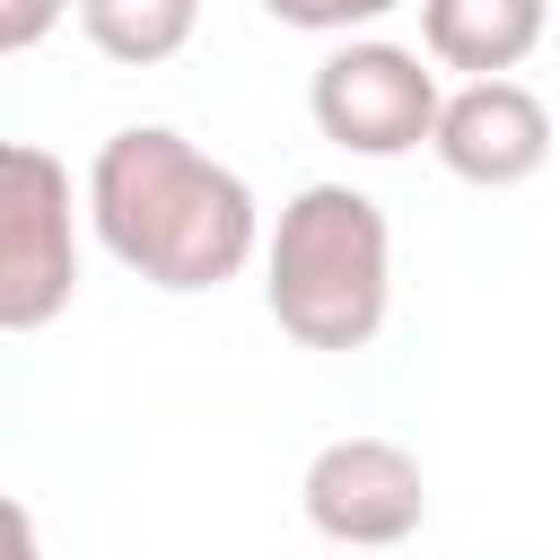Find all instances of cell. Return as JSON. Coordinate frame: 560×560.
Here are the masks:
<instances>
[{
    "instance_id": "6da1fadb",
    "label": "cell",
    "mask_w": 560,
    "mask_h": 560,
    "mask_svg": "<svg viewBox=\"0 0 560 560\" xmlns=\"http://www.w3.org/2000/svg\"><path fill=\"white\" fill-rule=\"evenodd\" d=\"M79 201H88L96 245L122 271H140L149 289H166V298L228 289L262 254L254 184L228 158H210L184 131H166V122H122L88 158V192Z\"/></svg>"
},
{
    "instance_id": "7a4b0ae2",
    "label": "cell",
    "mask_w": 560,
    "mask_h": 560,
    "mask_svg": "<svg viewBox=\"0 0 560 560\" xmlns=\"http://www.w3.org/2000/svg\"><path fill=\"white\" fill-rule=\"evenodd\" d=\"M262 306L298 350H368L394 315V228L359 184H306L262 236Z\"/></svg>"
},
{
    "instance_id": "3957f363",
    "label": "cell",
    "mask_w": 560,
    "mask_h": 560,
    "mask_svg": "<svg viewBox=\"0 0 560 560\" xmlns=\"http://www.w3.org/2000/svg\"><path fill=\"white\" fill-rule=\"evenodd\" d=\"M306 114L350 158H411V149L438 140L446 88H438V61L429 52L385 44V35H341L315 61V79H306Z\"/></svg>"
},
{
    "instance_id": "277c9868",
    "label": "cell",
    "mask_w": 560,
    "mask_h": 560,
    "mask_svg": "<svg viewBox=\"0 0 560 560\" xmlns=\"http://www.w3.org/2000/svg\"><path fill=\"white\" fill-rule=\"evenodd\" d=\"M79 298V210L70 166L35 140L0 158V332H44Z\"/></svg>"
},
{
    "instance_id": "5b68a950",
    "label": "cell",
    "mask_w": 560,
    "mask_h": 560,
    "mask_svg": "<svg viewBox=\"0 0 560 560\" xmlns=\"http://www.w3.org/2000/svg\"><path fill=\"white\" fill-rule=\"evenodd\" d=\"M298 508L341 551H394V542H411L429 525V472H420L411 446L359 429V438L315 446V464L298 481Z\"/></svg>"
},
{
    "instance_id": "8992f818",
    "label": "cell",
    "mask_w": 560,
    "mask_h": 560,
    "mask_svg": "<svg viewBox=\"0 0 560 560\" xmlns=\"http://www.w3.org/2000/svg\"><path fill=\"white\" fill-rule=\"evenodd\" d=\"M429 149L455 184L516 192L551 166V105L525 79H464V88H446V114H438Z\"/></svg>"
},
{
    "instance_id": "52a82bcc",
    "label": "cell",
    "mask_w": 560,
    "mask_h": 560,
    "mask_svg": "<svg viewBox=\"0 0 560 560\" xmlns=\"http://www.w3.org/2000/svg\"><path fill=\"white\" fill-rule=\"evenodd\" d=\"M551 26V0H420V52L464 79H508Z\"/></svg>"
},
{
    "instance_id": "ba28073f",
    "label": "cell",
    "mask_w": 560,
    "mask_h": 560,
    "mask_svg": "<svg viewBox=\"0 0 560 560\" xmlns=\"http://www.w3.org/2000/svg\"><path fill=\"white\" fill-rule=\"evenodd\" d=\"M201 26V0H79V35L122 61V70H158L192 44Z\"/></svg>"
},
{
    "instance_id": "9c48e42d",
    "label": "cell",
    "mask_w": 560,
    "mask_h": 560,
    "mask_svg": "<svg viewBox=\"0 0 560 560\" xmlns=\"http://www.w3.org/2000/svg\"><path fill=\"white\" fill-rule=\"evenodd\" d=\"M394 9H411V0H262V18H280L298 35H359V26L394 18Z\"/></svg>"
},
{
    "instance_id": "30bf717a",
    "label": "cell",
    "mask_w": 560,
    "mask_h": 560,
    "mask_svg": "<svg viewBox=\"0 0 560 560\" xmlns=\"http://www.w3.org/2000/svg\"><path fill=\"white\" fill-rule=\"evenodd\" d=\"M70 9H79V0H0V52H9V61H18V52H35Z\"/></svg>"
},
{
    "instance_id": "8fae6325",
    "label": "cell",
    "mask_w": 560,
    "mask_h": 560,
    "mask_svg": "<svg viewBox=\"0 0 560 560\" xmlns=\"http://www.w3.org/2000/svg\"><path fill=\"white\" fill-rule=\"evenodd\" d=\"M9 560H44V542H35V508H26V499H9Z\"/></svg>"
}]
</instances>
